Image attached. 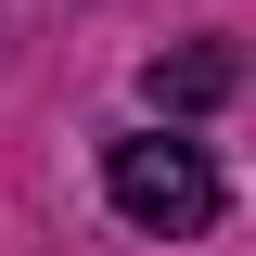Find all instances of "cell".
Here are the masks:
<instances>
[{"label": "cell", "instance_id": "cell-1", "mask_svg": "<svg viewBox=\"0 0 256 256\" xmlns=\"http://www.w3.org/2000/svg\"><path fill=\"white\" fill-rule=\"evenodd\" d=\"M102 192H116L128 230H166V244H192V230H218V166H205V141H180V128H154V141H116L102 154Z\"/></svg>", "mask_w": 256, "mask_h": 256}, {"label": "cell", "instance_id": "cell-2", "mask_svg": "<svg viewBox=\"0 0 256 256\" xmlns=\"http://www.w3.org/2000/svg\"><path fill=\"white\" fill-rule=\"evenodd\" d=\"M230 77H244V52H230V38H192V52L141 64V102H154V116H205V102H230Z\"/></svg>", "mask_w": 256, "mask_h": 256}]
</instances>
